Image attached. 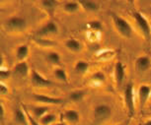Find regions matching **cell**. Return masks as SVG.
I'll use <instances>...</instances> for the list:
<instances>
[{
	"label": "cell",
	"mask_w": 151,
	"mask_h": 125,
	"mask_svg": "<svg viewBox=\"0 0 151 125\" xmlns=\"http://www.w3.org/2000/svg\"><path fill=\"white\" fill-rule=\"evenodd\" d=\"M112 20L114 26H115L116 30L118 31L119 35L127 39H129L132 36V27L127 20H125L124 18H122V17L119 15H116V14H112Z\"/></svg>",
	"instance_id": "1"
},
{
	"label": "cell",
	"mask_w": 151,
	"mask_h": 125,
	"mask_svg": "<svg viewBox=\"0 0 151 125\" xmlns=\"http://www.w3.org/2000/svg\"><path fill=\"white\" fill-rule=\"evenodd\" d=\"M3 27L8 33H22L27 29V21L22 17L12 16L4 22Z\"/></svg>",
	"instance_id": "2"
},
{
	"label": "cell",
	"mask_w": 151,
	"mask_h": 125,
	"mask_svg": "<svg viewBox=\"0 0 151 125\" xmlns=\"http://www.w3.org/2000/svg\"><path fill=\"white\" fill-rule=\"evenodd\" d=\"M124 101L129 116L134 115L135 113V101H134V89L132 83H129L124 90Z\"/></svg>",
	"instance_id": "3"
},
{
	"label": "cell",
	"mask_w": 151,
	"mask_h": 125,
	"mask_svg": "<svg viewBox=\"0 0 151 125\" xmlns=\"http://www.w3.org/2000/svg\"><path fill=\"white\" fill-rule=\"evenodd\" d=\"M132 16L134 18V21L137 25L138 29L141 31L143 36L146 39H149L151 36V26L148 22V20L139 12H133Z\"/></svg>",
	"instance_id": "4"
},
{
	"label": "cell",
	"mask_w": 151,
	"mask_h": 125,
	"mask_svg": "<svg viewBox=\"0 0 151 125\" xmlns=\"http://www.w3.org/2000/svg\"><path fill=\"white\" fill-rule=\"evenodd\" d=\"M112 115V109L107 104H98L93 109V117L97 122L108 120Z\"/></svg>",
	"instance_id": "5"
},
{
	"label": "cell",
	"mask_w": 151,
	"mask_h": 125,
	"mask_svg": "<svg viewBox=\"0 0 151 125\" xmlns=\"http://www.w3.org/2000/svg\"><path fill=\"white\" fill-rule=\"evenodd\" d=\"M31 82H32L33 86L36 88H48L53 86V82L44 77L35 69L31 71Z\"/></svg>",
	"instance_id": "6"
},
{
	"label": "cell",
	"mask_w": 151,
	"mask_h": 125,
	"mask_svg": "<svg viewBox=\"0 0 151 125\" xmlns=\"http://www.w3.org/2000/svg\"><path fill=\"white\" fill-rule=\"evenodd\" d=\"M58 33V24L53 21H48L45 23V25H42V26L38 30L37 36H39L40 38H44V36L56 35Z\"/></svg>",
	"instance_id": "7"
},
{
	"label": "cell",
	"mask_w": 151,
	"mask_h": 125,
	"mask_svg": "<svg viewBox=\"0 0 151 125\" xmlns=\"http://www.w3.org/2000/svg\"><path fill=\"white\" fill-rule=\"evenodd\" d=\"M33 99L35 101L40 103L44 106H50V104H55V106H58V104H63V99L60 98H55V96H50L45 95H40V94H34Z\"/></svg>",
	"instance_id": "8"
},
{
	"label": "cell",
	"mask_w": 151,
	"mask_h": 125,
	"mask_svg": "<svg viewBox=\"0 0 151 125\" xmlns=\"http://www.w3.org/2000/svg\"><path fill=\"white\" fill-rule=\"evenodd\" d=\"M151 96V87L149 85L142 84L139 86L137 90V96H138V103L141 109L146 106L148 99Z\"/></svg>",
	"instance_id": "9"
},
{
	"label": "cell",
	"mask_w": 151,
	"mask_h": 125,
	"mask_svg": "<svg viewBox=\"0 0 151 125\" xmlns=\"http://www.w3.org/2000/svg\"><path fill=\"white\" fill-rule=\"evenodd\" d=\"M151 67V58L147 55H141L136 58L135 68L138 72H146Z\"/></svg>",
	"instance_id": "10"
},
{
	"label": "cell",
	"mask_w": 151,
	"mask_h": 125,
	"mask_svg": "<svg viewBox=\"0 0 151 125\" xmlns=\"http://www.w3.org/2000/svg\"><path fill=\"white\" fill-rule=\"evenodd\" d=\"M114 76H115V81L116 86H122L124 83L125 77V67L122 64V62L118 61L115 65V71H114Z\"/></svg>",
	"instance_id": "11"
},
{
	"label": "cell",
	"mask_w": 151,
	"mask_h": 125,
	"mask_svg": "<svg viewBox=\"0 0 151 125\" xmlns=\"http://www.w3.org/2000/svg\"><path fill=\"white\" fill-rule=\"evenodd\" d=\"M62 117L68 124H77L80 121V113L76 109H68L62 113Z\"/></svg>",
	"instance_id": "12"
},
{
	"label": "cell",
	"mask_w": 151,
	"mask_h": 125,
	"mask_svg": "<svg viewBox=\"0 0 151 125\" xmlns=\"http://www.w3.org/2000/svg\"><path fill=\"white\" fill-rule=\"evenodd\" d=\"M14 72L16 73V75H18L19 77H28L30 74V67L29 64L27 63L26 60L25 61H19L15 66H14Z\"/></svg>",
	"instance_id": "13"
},
{
	"label": "cell",
	"mask_w": 151,
	"mask_h": 125,
	"mask_svg": "<svg viewBox=\"0 0 151 125\" xmlns=\"http://www.w3.org/2000/svg\"><path fill=\"white\" fill-rule=\"evenodd\" d=\"M64 46L66 47L70 52H73V53L80 52L81 49H82L81 42L79 41H77V39H73V38L67 39L66 41H64Z\"/></svg>",
	"instance_id": "14"
},
{
	"label": "cell",
	"mask_w": 151,
	"mask_h": 125,
	"mask_svg": "<svg viewBox=\"0 0 151 125\" xmlns=\"http://www.w3.org/2000/svg\"><path fill=\"white\" fill-rule=\"evenodd\" d=\"M30 52V48L27 44H20L15 50V55L17 60L19 61H25L28 57Z\"/></svg>",
	"instance_id": "15"
},
{
	"label": "cell",
	"mask_w": 151,
	"mask_h": 125,
	"mask_svg": "<svg viewBox=\"0 0 151 125\" xmlns=\"http://www.w3.org/2000/svg\"><path fill=\"white\" fill-rule=\"evenodd\" d=\"M32 116L36 120H39L41 119L42 116L45 115L47 113L50 112V107L47 106H34L32 107Z\"/></svg>",
	"instance_id": "16"
},
{
	"label": "cell",
	"mask_w": 151,
	"mask_h": 125,
	"mask_svg": "<svg viewBox=\"0 0 151 125\" xmlns=\"http://www.w3.org/2000/svg\"><path fill=\"white\" fill-rule=\"evenodd\" d=\"M14 119L19 125H29V119L28 114L24 112L21 109H16L14 112Z\"/></svg>",
	"instance_id": "17"
},
{
	"label": "cell",
	"mask_w": 151,
	"mask_h": 125,
	"mask_svg": "<svg viewBox=\"0 0 151 125\" xmlns=\"http://www.w3.org/2000/svg\"><path fill=\"white\" fill-rule=\"evenodd\" d=\"M80 7L83 8L84 10L89 11V12H96L99 9V6L96 2L93 0H78Z\"/></svg>",
	"instance_id": "18"
},
{
	"label": "cell",
	"mask_w": 151,
	"mask_h": 125,
	"mask_svg": "<svg viewBox=\"0 0 151 125\" xmlns=\"http://www.w3.org/2000/svg\"><path fill=\"white\" fill-rule=\"evenodd\" d=\"M56 119H58V116H56L55 113H50L48 112L45 115H44L41 119L37 120L41 125H52L56 122Z\"/></svg>",
	"instance_id": "19"
},
{
	"label": "cell",
	"mask_w": 151,
	"mask_h": 125,
	"mask_svg": "<svg viewBox=\"0 0 151 125\" xmlns=\"http://www.w3.org/2000/svg\"><path fill=\"white\" fill-rule=\"evenodd\" d=\"M89 68H90L89 63H88L87 61H85V60L76 61L75 65H74V70H75V72L78 73V74H81V75H83V74L88 72Z\"/></svg>",
	"instance_id": "20"
},
{
	"label": "cell",
	"mask_w": 151,
	"mask_h": 125,
	"mask_svg": "<svg viewBox=\"0 0 151 125\" xmlns=\"http://www.w3.org/2000/svg\"><path fill=\"white\" fill-rule=\"evenodd\" d=\"M53 76H55L58 81L62 82V83H67V81H68L67 73L63 68H60V67L55 68V70H53Z\"/></svg>",
	"instance_id": "21"
},
{
	"label": "cell",
	"mask_w": 151,
	"mask_h": 125,
	"mask_svg": "<svg viewBox=\"0 0 151 125\" xmlns=\"http://www.w3.org/2000/svg\"><path fill=\"white\" fill-rule=\"evenodd\" d=\"M86 92L83 90H75L69 94V99L73 103H79L84 99Z\"/></svg>",
	"instance_id": "22"
},
{
	"label": "cell",
	"mask_w": 151,
	"mask_h": 125,
	"mask_svg": "<svg viewBox=\"0 0 151 125\" xmlns=\"http://www.w3.org/2000/svg\"><path fill=\"white\" fill-rule=\"evenodd\" d=\"M79 8H80V4H79V2H76V1L66 2V3L63 5V10L69 14L77 12L79 10Z\"/></svg>",
	"instance_id": "23"
},
{
	"label": "cell",
	"mask_w": 151,
	"mask_h": 125,
	"mask_svg": "<svg viewBox=\"0 0 151 125\" xmlns=\"http://www.w3.org/2000/svg\"><path fill=\"white\" fill-rule=\"evenodd\" d=\"M47 60L53 65H59L61 61V56L58 51H50L47 54Z\"/></svg>",
	"instance_id": "24"
},
{
	"label": "cell",
	"mask_w": 151,
	"mask_h": 125,
	"mask_svg": "<svg viewBox=\"0 0 151 125\" xmlns=\"http://www.w3.org/2000/svg\"><path fill=\"white\" fill-rule=\"evenodd\" d=\"M87 28L91 32L99 33L103 30V25L98 20H92V21H89L87 23Z\"/></svg>",
	"instance_id": "25"
},
{
	"label": "cell",
	"mask_w": 151,
	"mask_h": 125,
	"mask_svg": "<svg viewBox=\"0 0 151 125\" xmlns=\"http://www.w3.org/2000/svg\"><path fill=\"white\" fill-rule=\"evenodd\" d=\"M58 4L56 0H42V6L48 12H52L58 7Z\"/></svg>",
	"instance_id": "26"
},
{
	"label": "cell",
	"mask_w": 151,
	"mask_h": 125,
	"mask_svg": "<svg viewBox=\"0 0 151 125\" xmlns=\"http://www.w3.org/2000/svg\"><path fill=\"white\" fill-rule=\"evenodd\" d=\"M114 55H115V51H113V50H104V51L100 52L97 55V57L100 60H110L114 57Z\"/></svg>",
	"instance_id": "27"
},
{
	"label": "cell",
	"mask_w": 151,
	"mask_h": 125,
	"mask_svg": "<svg viewBox=\"0 0 151 125\" xmlns=\"http://www.w3.org/2000/svg\"><path fill=\"white\" fill-rule=\"evenodd\" d=\"M92 81L99 84L104 83L106 81V76H105V74L102 71H97V72H95L92 75Z\"/></svg>",
	"instance_id": "28"
},
{
	"label": "cell",
	"mask_w": 151,
	"mask_h": 125,
	"mask_svg": "<svg viewBox=\"0 0 151 125\" xmlns=\"http://www.w3.org/2000/svg\"><path fill=\"white\" fill-rule=\"evenodd\" d=\"M11 70L9 69H4V68H1L0 70V78H1V82H3L4 80H8L11 77Z\"/></svg>",
	"instance_id": "29"
},
{
	"label": "cell",
	"mask_w": 151,
	"mask_h": 125,
	"mask_svg": "<svg viewBox=\"0 0 151 125\" xmlns=\"http://www.w3.org/2000/svg\"><path fill=\"white\" fill-rule=\"evenodd\" d=\"M37 42H38V44L40 45V46H52V45H53L55 44L50 41V39H37Z\"/></svg>",
	"instance_id": "30"
},
{
	"label": "cell",
	"mask_w": 151,
	"mask_h": 125,
	"mask_svg": "<svg viewBox=\"0 0 151 125\" xmlns=\"http://www.w3.org/2000/svg\"><path fill=\"white\" fill-rule=\"evenodd\" d=\"M8 93H9L8 87L3 83V82H1V85H0V94H1V96L8 95Z\"/></svg>",
	"instance_id": "31"
},
{
	"label": "cell",
	"mask_w": 151,
	"mask_h": 125,
	"mask_svg": "<svg viewBox=\"0 0 151 125\" xmlns=\"http://www.w3.org/2000/svg\"><path fill=\"white\" fill-rule=\"evenodd\" d=\"M28 119H29V124H30V125H41L38 121L36 120L35 118L33 117V116L28 115Z\"/></svg>",
	"instance_id": "32"
},
{
	"label": "cell",
	"mask_w": 151,
	"mask_h": 125,
	"mask_svg": "<svg viewBox=\"0 0 151 125\" xmlns=\"http://www.w3.org/2000/svg\"><path fill=\"white\" fill-rule=\"evenodd\" d=\"M0 113H1V119H3L5 115V107L3 104H1V106H0Z\"/></svg>",
	"instance_id": "33"
},
{
	"label": "cell",
	"mask_w": 151,
	"mask_h": 125,
	"mask_svg": "<svg viewBox=\"0 0 151 125\" xmlns=\"http://www.w3.org/2000/svg\"><path fill=\"white\" fill-rule=\"evenodd\" d=\"M52 125H68V124L65 123V122H55V123Z\"/></svg>",
	"instance_id": "34"
},
{
	"label": "cell",
	"mask_w": 151,
	"mask_h": 125,
	"mask_svg": "<svg viewBox=\"0 0 151 125\" xmlns=\"http://www.w3.org/2000/svg\"><path fill=\"white\" fill-rule=\"evenodd\" d=\"M142 125H151V119H148V120L145 121Z\"/></svg>",
	"instance_id": "35"
},
{
	"label": "cell",
	"mask_w": 151,
	"mask_h": 125,
	"mask_svg": "<svg viewBox=\"0 0 151 125\" xmlns=\"http://www.w3.org/2000/svg\"><path fill=\"white\" fill-rule=\"evenodd\" d=\"M127 2H129V4H134V2H135V0H127Z\"/></svg>",
	"instance_id": "36"
},
{
	"label": "cell",
	"mask_w": 151,
	"mask_h": 125,
	"mask_svg": "<svg viewBox=\"0 0 151 125\" xmlns=\"http://www.w3.org/2000/svg\"><path fill=\"white\" fill-rule=\"evenodd\" d=\"M1 1H2V2H3V1H6V0H1Z\"/></svg>",
	"instance_id": "37"
},
{
	"label": "cell",
	"mask_w": 151,
	"mask_h": 125,
	"mask_svg": "<svg viewBox=\"0 0 151 125\" xmlns=\"http://www.w3.org/2000/svg\"><path fill=\"white\" fill-rule=\"evenodd\" d=\"M116 125H122V124H116Z\"/></svg>",
	"instance_id": "38"
}]
</instances>
